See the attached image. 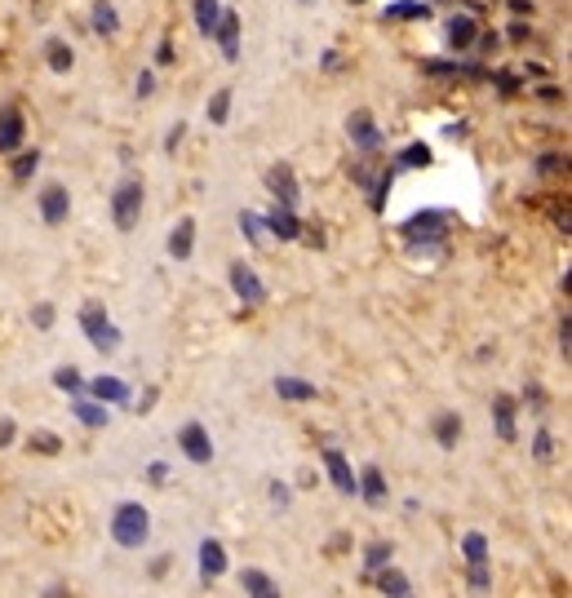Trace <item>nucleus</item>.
Listing matches in <instances>:
<instances>
[{"label":"nucleus","instance_id":"nucleus-1","mask_svg":"<svg viewBox=\"0 0 572 598\" xmlns=\"http://www.w3.org/2000/svg\"><path fill=\"white\" fill-rule=\"evenodd\" d=\"M151 536V514L147 505L138 501H120L116 514H111V541L120 545V550H142Z\"/></svg>","mask_w":572,"mask_h":598},{"label":"nucleus","instance_id":"nucleus-2","mask_svg":"<svg viewBox=\"0 0 572 598\" xmlns=\"http://www.w3.org/2000/svg\"><path fill=\"white\" fill-rule=\"evenodd\" d=\"M142 200H147V191H142V178H125L111 195V222H116V231H134L138 218H142Z\"/></svg>","mask_w":572,"mask_h":598},{"label":"nucleus","instance_id":"nucleus-3","mask_svg":"<svg viewBox=\"0 0 572 598\" xmlns=\"http://www.w3.org/2000/svg\"><path fill=\"white\" fill-rule=\"evenodd\" d=\"M80 328H85V337L94 342V350H102V355H116L120 350V328L107 319V311H102L98 302L80 306Z\"/></svg>","mask_w":572,"mask_h":598},{"label":"nucleus","instance_id":"nucleus-4","mask_svg":"<svg viewBox=\"0 0 572 598\" xmlns=\"http://www.w3.org/2000/svg\"><path fill=\"white\" fill-rule=\"evenodd\" d=\"M23 138H27L23 107H18V102H5V107H0V156L23 151Z\"/></svg>","mask_w":572,"mask_h":598},{"label":"nucleus","instance_id":"nucleus-5","mask_svg":"<svg viewBox=\"0 0 572 598\" xmlns=\"http://www.w3.org/2000/svg\"><path fill=\"white\" fill-rule=\"evenodd\" d=\"M346 133H351V142L360 151H369V156L382 151V142H386L382 129H377V120H373V111H364V107H355L351 116H346Z\"/></svg>","mask_w":572,"mask_h":598},{"label":"nucleus","instance_id":"nucleus-6","mask_svg":"<svg viewBox=\"0 0 572 598\" xmlns=\"http://www.w3.org/2000/svg\"><path fill=\"white\" fill-rule=\"evenodd\" d=\"M227 275H231V293H236L244 306H262V302H267V284L258 280V271H253V266L231 262Z\"/></svg>","mask_w":572,"mask_h":598},{"label":"nucleus","instance_id":"nucleus-7","mask_svg":"<svg viewBox=\"0 0 572 598\" xmlns=\"http://www.w3.org/2000/svg\"><path fill=\"white\" fill-rule=\"evenodd\" d=\"M178 448L187 452V461H196V466H209L213 461V439L200 421H187V426L178 430Z\"/></svg>","mask_w":572,"mask_h":598},{"label":"nucleus","instance_id":"nucleus-8","mask_svg":"<svg viewBox=\"0 0 572 598\" xmlns=\"http://www.w3.org/2000/svg\"><path fill=\"white\" fill-rule=\"evenodd\" d=\"M444 226H448V213H439V209H426V213H413V218L404 222V235H408V240H426V244H439V240H444Z\"/></svg>","mask_w":572,"mask_h":598},{"label":"nucleus","instance_id":"nucleus-9","mask_svg":"<svg viewBox=\"0 0 572 598\" xmlns=\"http://www.w3.org/2000/svg\"><path fill=\"white\" fill-rule=\"evenodd\" d=\"M267 187H271V195H275V204H280V209H298L302 191H298V178H293L289 164H271V169H267Z\"/></svg>","mask_w":572,"mask_h":598},{"label":"nucleus","instance_id":"nucleus-10","mask_svg":"<svg viewBox=\"0 0 572 598\" xmlns=\"http://www.w3.org/2000/svg\"><path fill=\"white\" fill-rule=\"evenodd\" d=\"M67 213H71V195L63 182H49L45 191H40V218H45L49 226H63L67 222Z\"/></svg>","mask_w":572,"mask_h":598},{"label":"nucleus","instance_id":"nucleus-11","mask_svg":"<svg viewBox=\"0 0 572 598\" xmlns=\"http://www.w3.org/2000/svg\"><path fill=\"white\" fill-rule=\"evenodd\" d=\"M213 40H218L222 58H227V63H236V58H240V14H236V9H222L218 27H213Z\"/></svg>","mask_w":572,"mask_h":598},{"label":"nucleus","instance_id":"nucleus-12","mask_svg":"<svg viewBox=\"0 0 572 598\" xmlns=\"http://www.w3.org/2000/svg\"><path fill=\"white\" fill-rule=\"evenodd\" d=\"M320 457H324V470H329L333 488L342 492V497H355V470H351V461H346V452H337V448H324Z\"/></svg>","mask_w":572,"mask_h":598},{"label":"nucleus","instance_id":"nucleus-13","mask_svg":"<svg viewBox=\"0 0 572 598\" xmlns=\"http://www.w3.org/2000/svg\"><path fill=\"white\" fill-rule=\"evenodd\" d=\"M222 572H227V545H222L218 536H204L200 541V576L204 581H218Z\"/></svg>","mask_w":572,"mask_h":598},{"label":"nucleus","instance_id":"nucleus-14","mask_svg":"<svg viewBox=\"0 0 572 598\" xmlns=\"http://www.w3.org/2000/svg\"><path fill=\"white\" fill-rule=\"evenodd\" d=\"M262 226H267L275 240H302V235H306L302 222H298V209H280V204H275L267 218H262Z\"/></svg>","mask_w":572,"mask_h":598},{"label":"nucleus","instance_id":"nucleus-15","mask_svg":"<svg viewBox=\"0 0 572 598\" xmlns=\"http://www.w3.org/2000/svg\"><path fill=\"white\" fill-rule=\"evenodd\" d=\"M479 40V23H475V14H453L448 18V49H471Z\"/></svg>","mask_w":572,"mask_h":598},{"label":"nucleus","instance_id":"nucleus-16","mask_svg":"<svg viewBox=\"0 0 572 598\" xmlns=\"http://www.w3.org/2000/svg\"><path fill=\"white\" fill-rule=\"evenodd\" d=\"M191 253H196V218H182L169 231V257L173 262H187Z\"/></svg>","mask_w":572,"mask_h":598},{"label":"nucleus","instance_id":"nucleus-17","mask_svg":"<svg viewBox=\"0 0 572 598\" xmlns=\"http://www.w3.org/2000/svg\"><path fill=\"white\" fill-rule=\"evenodd\" d=\"M85 395H94L98 404H129V386L120 377H94V381H85Z\"/></svg>","mask_w":572,"mask_h":598},{"label":"nucleus","instance_id":"nucleus-18","mask_svg":"<svg viewBox=\"0 0 572 598\" xmlns=\"http://www.w3.org/2000/svg\"><path fill=\"white\" fill-rule=\"evenodd\" d=\"M240 585H244V594H249V598H284L280 585H275L271 576L262 572V567H244V572H240Z\"/></svg>","mask_w":572,"mask_h":598},{"label":"nucleus","instance_id":"nucleus-19","mask_svg":"<svg viewBox=\"0 0 572 598\" xmlns=\"http://www.w3.org/2000/svg\"><path fill=\"white\" fill-rule=\"evenodd\" d=\"M355 492H360L369 505H382L386 501V479H382V470L377 466H364L360 474H355Z\"/></svg>","mask_w":572,"mask_h":598},{"label":"nucleus","instance_id":"nucleus-20","mask_svg":"<svg viewBox=\"0 0 572 598\" xmlns=\"http://www.w3.org/2000/svg\"><path fill=\"white\" fill-rule=\"evenodd\" d=\"M373 576H377V590L386 598H413V585H408V576L395 563H386L382 572H373Z\"/></svg>","mask_w":572,"mask_h":598},{"label":"nucleus","instance_id":"nucleus-21","mask_svg":"<svg viewBox=\"0 0 572 598\" xmlns=\"http://www.w3.org/2000/svg\"><path fill=\"white\" fill-rule=\"evenodd\" d=\"M45 63H49V71H54V76H67L71 67H76V54H71V45L67 40H45Z\"/></svg>","mask_w":572,"mask_h":598},{"label":"nucleus","instance_id":"nucleus-22","mask_svg":"<svg viewBox=\"0 0 572 598\" xmlns=\"http://www.w3.org/2000/svg\"><path fill=\"white\" fill-rule=\"evenodd\" d=\"M275 395L289 399V404H306V399H315L320 390H315L311 381H302V377H275Z\"/></svg>","mask_w":572,"mask_h":598},{"label":"nucleus","instance_id":"nucleus-23","mask_svg":"<svg viewBox=\"0 0 572 598\" xmlns=\"http://www.w3.org/2000/svg\"><path fill=\"white\" fill-rule=\"evenodd\" d=\"M191 14H196V27L204 40H213V27L222 18V0H191Z\"/></svg>","mask_w":572,"mask_h":598},{"label":"nucleus","instance_id":"nucleus-24","mask_svg":"<svg viewBox=\"0 0 572 598\" xmlns=\"http://www.w3.org/2000/svg\"><path fill=\"white\" fill-rule=\"evenodd\" d=\"M457 439H462V417H457V412H439L435 417V443L439 448H457Z\"/></svg>","mask_w":572,"mask_h":598},{"label":"nucleus","instance_id":"nucleus-25","mask_svg":"<svg viewBox=\"0 0 572 598\" xmlns=\"http://www.w3.org/2000/svg\"><path fill=\"white\" fill-rule=\"evenodd\" d=\"M94 32L102 40H111V36L120 32V14H116V5H111V0H94Z\"/></svg>","mask_w":572,"mask_h":598},{"label":"nucleus","instance_id":"nucleus-26","mask_svg":"<svg viewBox=\"0 0 572 598\" xmlns=\"http://www.w3.org/2000/svg\"><path fill=\"white\" fill-rule=\"evenodd\" d=\"M493 421H497V435H502L506 443L515 439V399H510V395H497V399H493Z\"/></svg>","mask_w":572,"mask_h":598},{"label":"nucleus","instance_id":"nucleus-27","mask_svg":"<svg viewBox=\"0 0 572 598\" xmlns=\"http://www.w3.org/2000/svg\"><path fill=\"white\" fill-rule=\"evenodd\" d=\"M386 18L391 23H417V18H431V5H422V0H395V5H386Z\"/></svg>","mask_w":572,"mask_h":598},{"label":"nucleus","instance_id":"nucleus-28","mask_svg":"<svg viewBox=\"0 0 572 598\" xmlns=\"http://www.w3.org/2000/svg\"><path fill=\"white\" fill-rule=\"evenodd\" d=\"M462 554H466V567H488V536L484 532H466L462 536Z\"/></svg>","mask_w":572,"mask_h":598},{"label":"nucleus","instance_id":"nucleus-29","mask_svg":"<svg viewBox=\"0 0 572 598\" xmlns=\"http://www.w3.org/2000/svg\"><path fill=\"white\" fill-rule=\"evenodd\" d=\"M431 164V147H422V142H408V147L395 156V173L400 169H426Z\"/></svg>","mask_w":572,"mask_h":598},{"label":"nucleus","instance_id":"nucleus-30","mask_svg":"<svg viewBox=\"0 0 572 598\" xmlns=\"http://www.w3.org/2000/svg\"><path fill=\"white\" fill-rule=\"evenodd\" d=\"M36 169H40V151H36V147L14 151V164H9V173H14V182H27Z\"/></svg>","mask_w":572,"mask_h":598},{"label":"nucleus","instance_id":"nucleus-31","mask_svg":"<svg viewBox=\"0 0 572 598\" xmlns=\"http://www.w3.org/2000/svg\"><path fill=\"white\" fill-rule=\"evenodd\" d=\"M391 559H395V545L391 541H373L369 550H364V567H369V572H382Z\"/></svg>","mask_w":572,"mask_h":598},{"label":"nucleus","instance_id":"nucleus-32","mask_svg":"<svg viewBox=\"0 0 572 598\" xmlns=\"http://www.w3.org/2000/svg\"><path fill=\"white\" fill-rule=\"evenodd\" d=\"M54 386L63 390V395H71V399L85 395V377H80L76 368H58V373H54Z\"/></svg>","mask_w":572,"mask_h":598},{"label":"nucleus","instance_id":"nucleus-33","mask_svg":"<svg viewBox=\"0 0 572 598\" xmlns=\"http://www.w3.org/2000/svg\"><path fill=\"white\" fill-rule=\"evenodd\" d=\"M231 98H236L231 89H218V94L209 98V120H213V125H227V120H231Z\"/></svg>","mask_w":572,"mask_h":598},{"label":"nucleus","instance_id":"nucleus-34","mask_svg":"<svg viewBox=\"0 0 572 598\" xmlns=\"http://www.w3.org/2000/svg\"><path fill=\"white\" fill-rule=\"evenodd\" d=\"M27 448L40 452V457H54V452H63V439L49 435V430H32V439H27Z\"/></svg>","mask_w":572,"mask_h":598},{"label":"nucleus","instance_id":"nucleus-35","mask_svg":"<svg viewBox=\"0 0 572 598\" xmlns=\"http://www.w3.org/2000/svg\"><path fill=\"white\" fill-rule=\"evenodd\" d=\"M76 417L85 421V426H107V404H89V399H76Z\"/></svg>","mask_w":572,"mask_h":598},{"label":"nucleus","instance_id":"nucleus-36","mask_svg":"<svg viewBox=\"0 0 572 598\" xmlns=\"http://www.w3.org/2000/svg\"><path fill=\"white\" fill-rule=\"evenodd\" d=\"M240 231L249 235L253 244H267V226H262V218H258V213H249V209H244V213H240Z\"/></svg>","mask_w":572,"mask_h":598},{"label":"nucleus","instance_id":"nucleus-37","mask_svg":"<svg viewBox=\"0 0 572 598\" xmlns=\"http://www.w3.org/2000/svg\"><path fill=\"white\" fill-rule=\"evenodd\" d=\"M391 182H395V169H386V173H382V178H377V182H373V195H369V204H373V209H377V213H382V209H386V195H391Z\"/></svg>","mask_w":572,"mask_h":598},{"label":"nucleus","instance_id":"nucleus-38","mask_svg":"<svg viewBox=\"0 0 572 598\" xmlns=\"http://www.w3.org/2000/svg\"><path fill=\"white\" fill-rule=\"evenodd\" d=\"M488 80H493V85H497V89H502V94H506V98H515V94H519V89H524V80H519V76H515V71H488Z\"/></svg>","mask_w":572,"mask_h":598},{"label":"nucleus","instance_id":"nucleus-39","mask_svg":"<svg viewBox=\"0 0 572 598\" xmlns=\"http://www.w3.org/2000/svg\"><path fill=\"white\" fill-rule=\"evenodd\" d=\"M533 457H537V461H550V457H555V439H550V430H537V439H533Z\"/></svg>","mask_w":572,"mask_h":598},{"label":"nucleus","instance_id":"nucleus-40","mask_svg":"<svg viewBox=\"0 0 572 598\" xmlns=\"http://www.w3.org/2000/svg\"><path fill=\"white\" fill-rule=\"evenodd\" d=\"M32 324L40 328V333H45V328H54V306H49V302H40L36 311H32Z\"/></svg>","mask_w":572,"mask_h":598},{"label":"nucleus","instance_id":"nucleus-41","mask_svg":"<svg viewBox=\"0 0 572 598\" xmlns=\"http://www.w3.org/2000/svg\"><path fill=\"white\" fill-rule=\"evenodd\" d=\"M134 94H138V98H151V94H156V71H142L138 85H134Z\"/></svg>","mask_w":572,"mask_h":598},{"label":"nucleus","instance_id":"nucleus-42","mask_svg":"<svg viewBox=\"0 0 572 598\" xmlns=\"http://www.w3.org/2000/svg\"><path fill=\"white\" fill-rule=\"evenodd\" d=\"M169 63H173V36H165L156 45V67H169Z\"/></svg>","mask_w":572,"mask_h":598},{"label":"nucleus","instance_id":"nucleus-43","mask_svg":"<svg viewBox=\"0 0 572 598\" xmlns=\"http://www.w3.org/2000/svg\"><path fill=\"white\" fill-rule=\"evenodd\" d=\"M510 40H519V45H524V40H533V27H528L524 18H515V23H510Z\"/></svg>","mask_w":572,"mask_h":598},{"label":"nucleus","instance_id":"nucleus-44","mask_svg":"<svg viewBox=\"0 0 572 598\" xmlns=\"http://www.w3.org/2000/svg\"><path fill=\"white\" fill-rule=\"evenodd\" d=\"M271 501H275V505H280V510H284V505H289V501H293V492H289V483H271Z\"/></svg>","mask_w":572,"mask_h":598},{"label":"nucleus","instance_id":"nucleus-45","mask_svg":"<svg viewBox=\"0 0 572 598\" xmlns=\"http://www.w3.org/2000/svg\"><path fill=\"white\" fill-rule=\"evenodd\" d=\"M471 585H475L479 594H484L488 585H493V576H488V567H471Z\"/></svg>","mask_w":572,"mask_h":598},{"label":"nucleus","instance_id":"nucleus-46","mask_svg":"<svg viewBox=\"0 0 572 598\" xmlns=\"http://www.w3.org/2000/svg\"><path fill=\"white\" fill-rule=\"evenodd\" d=\"M182 138H187V125H173V129H169V138H165V151H178V147H182Z\"/></svg>","mask_w":572,"mask_h":598},{"label":"nucleus","instance_id":"nucleus-47","mask_svg":"<svg viewBox=\"0 0 572 598\" xmlns=\"http://www.w3.org/2000/svg\"><path fill=\"white\" fill-rule=\"evenodd\" d=\"M147 479H151V483H165V479H169V466H165V461H151Z\"/></svg>","mask_w":572,"mask_h":598},{"label":"nucleus","instance_id":"nucleus-48","mask_svg":"<svg viewBox=\"0 0 572 598\" xmlns=\"http://www.w3.org/2000/svg\"><path fill=\"white\" fill-rule=\"evenodd\" d=\"M9 443H14V421L0 417V448H9Z\"/></svg>","mask_w":572,"mask_h":598},{"label":"nucleus","instance_id":"nucleus-49","mask_svg":"<svg viewBox=\"0 0 572 598\" xmlns=\"http://www.w3.org/2000/svg\"><path fill=\"white\" fill-rule=\"evenodd\" d=\"M559 346H564V359H568V346H572V324H568V315H564V324H559Z\"/></svg>","mask_w":572,"mask_h":598},{"label":"nucleus","instance_id":"nucleus-50","mask_svg":"<svg viewBox=\"0 0 572 598\" xmlns=\"http://www.w3.org/2000/svg\"><path fill=\"white\" fill-rule=\"evenodd\" d=\"M510 14H515V18L533 14V0H510Z\"/></svg>","mask_w":572,"mask_h":598},{"label":"nucleus","instance_id":"nucleus-51","mask_svg":"<svg viewBox=\"0 0 572 598\" xmlns=\"http://www.w3.org/2000/svg\"><path fill=\"white\" fill-rule=\"evenodd\" d=\"M298 5H315V0H298Z\"/></svg>","mask_w":572,"mask_h":598}]
</instances>
